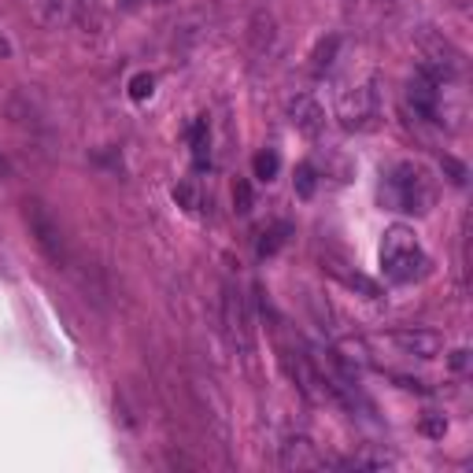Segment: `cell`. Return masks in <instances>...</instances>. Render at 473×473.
Instances as JSON below:
<instances>
[{"instance_id": "obj_2", "label": "cell", "mask_w": 473, "mask_h": 473, "mask_svg": "<svg viewBox=\"0 0 473 473\" xmlns=\"http://www.w3.org/2000/svg\"><path fill=\"white\" fill-rule=\"evenodd\" d=\"M381 270L396 285H411V281L429 274V256L418 244L411 226H389L381 237Z\"/></svg>"}, {"instance_id": "obj_19", "label": "cell", "mask_w": 473, "mask_h": 473, "mask_svg": "<svg viewBox=\"0 0 473 473\" xmlns=\"http://www.w3.org/2000/svg\"><path fill=\"white\" fill-rule=\"evenodd\" d=\"M174 200H178L185 211H200V197H197V185H193V181L174 185Z\"/></svg>"}, {"instance_id": "obj_22", "label": "cell", "mask_w": 473, "mask_h": 473, "mask_svg": "<svg viewBox=\"0 0 473 473\" xmlns=\"http://www.w3.org/2000/svg\"><path fill=\"white\" fill-rule=\"evenodd\" d=\"M422 429H425L429 436H444L448 422H444V418H425V422H422Z\"/></svg>"}, {"instance_id": "obj_18", "label": "cell", "mask_w": 473, "mask_h": 473, "mask_svg": "<svg viewBox=\"0 0 473 473\" xmlns=\"http://www.w3.org/2000/svg\"><path fill=\"white\" fill-rule=\"evenodd\" d=\"M152 92H155V78H152L148 71H141V74L130 78V97H134L137 104H145V101L152 97Z\"/></svg>"}, {"instance_id": "obj_17", "label": "cell", "mask_w": 473, "mask_h": 473, "mask_svg": "<svg viewBox=\"0 0 473 473\" xmlns=\"http://www.w3.org/2000/svg\"><path fill=\"white\" fill-rule=\"evenodd\" d=\"M285 233H289V223H277V226L263 230V237H259V256H263V259L274 256V251L285 244Z\"/></svg>"}, {"instance_id": "obj_12", "label": "cell", "mask_w": 473, "mask_h": 473, "mask_svg": "<svg viewBox=\"0 0 473 473\" xmlns=\"http://www.w3.org/2000/svg\"><path fill=\"white\" fill-rule=\"evenodd\" d=\"M188 145H193V167L207 171L211 167V130H207V118L193 122V130H188Z\"/></svg>"}, {"instance_id": "obj_15", "label": "cell", "mask_w": 473, "mask_h": 473, "mask_svg": "<svg viewBox=\"0 0 473 473\" xmlns=\"http://www.w3.org/2000/svg\"><path fill=\"white\" fill-rule=\"evenodd\" d=\"M293 185H296V197H300V200H311L314 188H319V171H314V163H300Z\"/></svg>"}, {"instance_id": "obj_11", "label": "cell", "mask_w": 473, "mask_h": 473, "mask_svg": "<svg viewBox=\"0 0 473 473\" xmlns=\"http://www.w3.org/2000/svg\"><path fill=\"white\" fill-rule=\"evenodd\" d=\"M78 15V0H38V19L52 30L67 26Z\"/></svg>"}, {"instance_id": "obj_20", "label": "cell", "mask_w": 473, "mask_h": 473, "mask_svg": "<svg viewBox=\"0 0 473 473\" xmlns=\"http://www.w3.org/2000/svg\"><path fill=\"white\" fill-rule=\"evenodd\" d=\"M233 211H237V215H248V211H251V185H248L244 178L233 181Z\"/></svg>"}, {"instance_id": "obj_10", "label": "cell", "mask_w": 473, "mask_h": 473, "mask_svg": "<svg viewBox=\"0 0 473 473\" xmlns=\"http://www.w3.org/2000/svg\"><path fill=\"white\" fill-rule=\"evenodd\" d=\"M326 263V270L340 281L344 289H352V293H363V296H370V300H377L381 296V289H377V281H370L366 274H359V270H348V263H340V259H333V256H326L322 259Z\"/></svg>"}, {"instance_id": "obj_7", "label": "cell", "mask_w": 473, "mask_h": 473, "mask_svg": "<svg viewBox=\"0 0 473 473\" xmlns=\"http://www.w3.org/2000/svg\"><path fill=\"white\" fill-rule=\"evenodd\" d=\"M289 122L296 126L300 134L319 137V134H322V126H326V111H322V104L314 101V97L300 92V97H293V101H289Z\"/></svg>"}, {"instance_id": "obj_21", "label": "cell", "mask_w": 473, "mask_h": 473, "mask_svg": "<svg viewBox=\"0 0 473 473\" xmlns=\"http://www.w3.org/2000/svg\"><path fill=\"white\" fill-rule=\"evenodd\" d=\"M444 171L451 174V181H455V185H466V167H462L459 160H451V155H444Z\"/></svg>"}, {"instance_id": "obj_23", "label": "cell", "mask_w": 473, "mask_h": 473, "mask_svg": "<svg viewBox=\"0 0 473 473\" xmlns=\"http://www.w3.org/2000/svg\"><path fill=\"white\" fill-rule=\"evenodd\" d=\"M12 56V41L4 38V34H0V59H8Z\"/></svg>"}, {"instance_id": "obj_3", "label": "cell", "mask_w": 473, "mask_h": 473, "mask_svg": "<svg viewBox=\"0 0 473 473\" xmlns=\"http://www.w3.org/2000/svg\"><path fill=\"white\" fill-rule=\"evenodd\" d=\"M22 218H26V230H30V237H34V244L41 248V256L52 267H67L71 251H67V237H63V230H59V218L41 200H26Z\"/></svg>"}, {"instance_id": "obj_13", "label": "cell", "mask_w": 473, "mask_h": 473, "mask_svg": "<svg viewBox=\"0 0 473 473\" xmlns=\"http://www.w3.org/2000/svg\"><path fill=\"white\" fill-rule=\"evenodd\" d=\"M337 48H340V38H337V34H329V38H322L319 45H314V52H311V74H314V78H322V74L333 67Z\"/></svg>"}, {"instance_id": "obj_1", "label": "cell", "mask_w": 473, "mask_h": 473, "mask_svg": "<svg viewBox=\"0 0 473 473\" xmlns=\"http://www.w3.org/2000/svg\"><path fill=\"white\" fill-rule=\"evenodd\" d=\"M381 200H385V207H392V211L425 215V211L433 207V200H436V188H433V178L425 174L422 163L403 160V163H396V167L385 174Z\"/></svg>"}, {"instance_id": "obj_8", "label": "cell", "mask_w": 473, "mask_h": 473, "mask_svg": "<svg viewBox=\"0 0 473 473\" xmlns=\"http://www.w3.org/2000/svg\"><path fill=\"white\" fill-rule=\"evenodd\" d=\"M281 466L285 469H314V466H326V459L314 451V444L307 436H289L281 444Z\"/></svg>"}, {"instance_id": "obj_16", "label": "cell", "mask_w": 473, "mask_h": 473, "mask_svg": "<svg viewBox=\"0 0 473 473\" xmlns=\"http://www.w3.org/2000/svg\"><path fill=\"white\" fill-rule=\"evenodd\" d=\"M277 171H281V155H277L274 148H263V152L256 155V178H259V181H274Z\"/></svg>"}, {"instance_id": "obj_6", "label": "cell", "mask_w": 473, "mask_h": 473, "mask_svg": "<svg viewBox=\"0 0 473 473\" xmlns=\"http://www.w3.org/2000/svg\"><path fill=\"white\" fill-rule=\"evenodd\" d=\"M389 340L403 355H415V359H436L444 352V337L433 333V329H396Z\"/></svg>"}, {"instance_id": "obj_5", "label": "cell", "mask_w": 473, "mask_h": 473, "mask_svg": "<svg viewBox=\"0 0 473 473\" xmlns=\"http://www.w3.org/2000/svg\"><path fill=\"white\" fill-rule=\"evenodd\" d=\"M440 92H444V85L418 71L411 82H407V104H411L415 115H422L425 122H440Z\"/></svg>"}, {"instance_id": "obj_4", "label": "cell", "mask_w": 473, "mask_h": 473, "mask_svg": "<svg viewBox=\"0 0 473 473\" xmlns=\"http://www.w3.org/2000/svg\"><path fill=\"white\" fill-rule=\"evenodd\" d=\"M377 115H381V97H377L373 82L352 85L337 97V122L344 126V130H352V134L355 130H373Z\"/></svg>"}, {"instance_id": "obj_9", "label": "cell", "mask_w": 473, "mask_h": 473, "mask_svg": "<svg viewBox=\"0 0 473 473\" xmlns=\"http://www.w3.org/2000/svg\"><path fill=\"white\" fill-rule=\"evenodd\" d=\"M226 326H230V337L248 352V344H251V326H248L244 296H241V289H233V285L226 289Z\"/></svg>"}, {"instance_id": "obj_14", "label": "cell", "mask_w": 473, "mask_h": 473, "mask_svg": "<svg viewBox=\"0 0 473 473\" xmlns=\"http://www.w3.org/2000/svg\"><path fill=\"white\" fill-rule=\"evenodd\" d=\"M251 41H256V56L270 52V45H274V19L270 15H256V19H251Z\"/></svg>"}]
</instances>
